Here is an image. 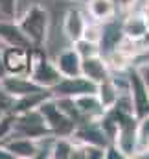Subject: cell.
Wrapping results in <instances>:
<instances>
[{
  "label": "cell",
  "mask_w": 149,
  "mask_h": 159,
  "mask_svg": "<svg viewBox=\"0 0 149 159\" xmlns=\"http://www.w3.org/2000/svg\"><path fill=\"white\" fill-rule=\"evenodd\" d=\"M17 22H19L20 30L28 35V39L32 41L33 46L44 44V41L48 37V22H50L46 7H42L39 4L30 6Z\"/></svg>",
  "instance_id": "6da1fadb"
},
{
  "label": "cell",
  "mask_w": 149,
  "mask_h": 159,
  "mask_svg": "<svg viewBox=\"0 0 149 159\" xmlns=\"http://www.w3.org/2000/svg\"><path fill=\"white\" fill-rule=\"evenodd\" d=\"M28 78L33 80L39 87L44 89H53L61 81V72L57 70L55 63L50 61L40 46L32 48V57H30V72Z\"/></svg>",
  "instance_id": "7a4b0ae2"
},
{
  "label": "cell",
  "mask_w": 149,
  "mask_h": 159,
  "mask_svg": "<svg viewBox=\"0 0 149 159\" xmlns=\"http://www.w3.org/2000/svg\"><path fill=\"white\" fill-rule=\"evenodd\" d=\"M39 113L42 115V119L46 122V128L50 129V133L57 135V137H70L74 133L75 122L55 102L53 96H50L48 100H44L37 107Z\"/></svg>",
  "instance_id": "3957f363"
},
{
  "label": "cell",
  "mask_w": 149,
  "mask_h": 159,
  "mask_svg": "<svg viewBox=\"0 0 149 159\" xmlns=\"http://www.w3.org/2000/svg\"><path fill=\"white\" fill-rule=\"evenodd\" d=\"M30 57H32V50H28V48L6 46L2 50L4 74H9V76H28V72H30Z\"/></svg>",
  "instance_id": "277c9868"
},
{
  "label": "cell",
  "mask_w": 149,
  "mask_h": 159,
  "mask_svg": "<svg viewBox=\"0 0 149 159\" xmlns=\"http://www.w3.org/2000/svg\"><path fill=\"white\" fill-rule=\"evenodd\" d=\"M127 93L131 96L133 102V109H134V117L140 120L149 115V91L144 83L142 76L138 74V70L134 69L129 78H127Z\"/></svg>",
  "instance_id": "5b68a950"
},
{
  "label": "cell",
  "mask_w": 149,
  "mask_h": 159,
  "mask_svg": "<svg viewBox=\"0 0 149 159\" xmlns=\"http://www.w3.org/2000/svg\"><path fill=\"white\" fill-rule=\"evenodd\" d=\"M98 85L94 81H90L85 76H74V78H61V81L52 89L53 96H79V94H87V93H96Z\"/></svg>",
  "instance_id": "8992f818"
},
{
  "label": "cell",
  "mask_w": 149,
  "mask_h": 159,
  "mask_svg": "<svg viewBox=\"0 0 149 159\" xmlns=\"http://www.w3.org/2000/svg\"><path fill=\"white\" fill-rule=\"evenodd\" d=\"M0 41L6 46H19V48H35L28 35L20 30L15 19H0Z\"/></svg>",
  "instance_id": "52a82bcc"
},
{
  "label": "cell",
  "mask_w": 149,
  "mask_h": 159,
  "mask_svg": "<svg viewBox=\"0 0 149 159\" xmlns=\"http://www.w3.org/2000/svg\"><path fill=\"white\" fill-rule=\"evenodd\" d=\"M81 76L88 78L90 81H94L98 85V83L111 78V67H109L107 59L100 54L81 57Z\"/></svg>",
  "instance_id": "ba28073f"
},
{
  "label": "cell",
  "mask_w": 149,
  "mask_h": 159,
  "mask_svg": "<svg viewBox=\"0 0 149 159\" xmlns=\"http://www.w3.org/2000/svg\"><path fill=\"white\" fill-rule=\"evenodd\" d=\"M0 89L4 93H7L9 96L13 98H20L24 94H30V93H35L39 89H44V87H39L33 80H30L28 76H9V74H4L0 78Z\"/></svg>",
  "instance_id": "9c48e42d"
},
{
  "label": "cell",
  "mask_w": 149,
  "mask_h": 159,
  "mask_svg": "<svg viewBox=\"0 0 149 159\" xmlns=\"http://www.w3.org/2000/svg\"><path fill=\"white\" fill-rule=\"evenodd\" d=\"M72 100L75 104V109L79 111V117H88V120H100L105 113L96 93L79 94V96H74Z\"/></svg>",
  "instance_id": "30bf717a"
},
{
  "label": "cell",
  "mask_w": 149,
  "mask_h": 159,
  "mask_svg": "<svg viewBox=\"0 0 149 159\" xmlns=\"http://www.w3.org/2000/svg\"><path fill=\"white\" fill-rule=\"evenodd\" d=\"M55 67L61 72L63 78H74V76H81V56L77 54L75 48H68L65 52H61L55 57Z\"/></svg>",
  "instance_id": "8fae6325"
},
{
  "label": "cell",
  "mask_w": 149,
  "mask_h": 159,
  "mask_svg": "<svg viewBox=\"0 0 149 159\" xmlns=\"http://www.w3.org/2000/svg\"><path fill=\"white\" fill-rule=\"evenodd\" d=\"M4 148L13 156V157L19 159H30V157H37L39 156V144L37 139H32V137H19V139H11L9 143L4 144Z\"/></svg>",
  "instance_id": "7c38bea8"
},
{
  "label": "cell",
  "mask_w": 149,
  "mask_h": 159,
  "mask_svg": "<svg viewBox=\"0 0 149 159\" xmlns=\"http://www.w3.org/2000/svg\"><path fill=\"white\" fill-rule=\"evenodd\" d=\"M125 35L121 30V24H116L114 20H107L101 26V37H100V52L109 54L114 48H118V44L121 43Z\"/></svg>",
  "instance_id": "4fadbf2b"
},
{
  "label": "cell",
  "mask_w": 149,
  "mask_h": 159,
  "mask_svg": "<svg viewBox=\"0 0 149 159\" xmlns=\"http://www.w3.org/2000/svg\"><path fill=\"white\" fill-rule=\"evenodd\" d=\"M50 96H53V94H52V89H39L35 93L24 94V96H20V98H15L11 111H13L15 115H19V113L30 111V109H37L39 106H40L44 100H48Z\"/></svg>",
  "instance_id": "5bb4252c"
},
{
  "label": "cell",
  "mask_w": 149,
  "mask_h": 159,
  "mask_svg": "<svg viewBox=\"0 0 149 159\" xmlns=\"http://www.w3.org/2000/svg\"><path fill=\"white\" fill-rule=\"evenodd\" d=\"M85 26H87V19H85V15L79 9H68L66 11L65 22H63V30H65V35L72 43H75V41H79L83 37Z\"/></svg>",
  "instance_id": "9a60e30c"
},
{
  "label": "cell",
  "mask_w": 149,
  "mask_h": 159,
  "mask_svg": "<svg viewBox=\"0 0 149 159\" xmlns=\"http://www.w3.org/2000/svg\"><path fill=\"white\" fill-rule=\"evenodd\" d=\"M87 9L88 15L98 20V22H107L112 20L116 15V2L114 0H88L87 2Z\"/></svg>",
  "instance_id": "2e32d148"
},
{
  "label": "cell",
  "mask_w": 149,
  "mask_h": 159,
  "mask_svg": "<svg viewBox=\"0 0 149 159\" xmlns=\"http://www.w3.org/2000/svg\"><path fill=\"white\" fill-rule=\"evenodd\" d=\"M121 30H123V35L127 39H142L144 35L149 34V26L146 17L142 15H131L125 19V22L121 24Z\"/></svg>",
  "instance_id": "e0dca14e"
},
{
  "label": "cell",
  "mask_w": 149,
  "mask_h": 159,
  "mask_svg": "<svg viewBox=\"0 0 149 159\" xmlns=\"http://www.w3.org/2000/svg\"><path fill=\"white\" fill-rule=\"evenodd\" d=\"M96 94H98V98H100L101 107L107 111V109H111L112 106L116 104V100H118V96H120V91H118L116 83L109 78V80H105V81H101V83H98Z\"/></svg>",
  "instance_id": "ac0fdd59"
},
{
  "label": "cell",
  "mask_w": 149,
  "mask_h": 159,
  "mask_svg": "<svg viewBox=\"0 0 149 159\" xmlns=\"http://www.w3.org/2000/svg\"><path fill=\"white\" fill-rule=\"evenodd\" d=\"M74 143L68 139V137H57L55 141H53V146H52V157L55 159H70L72 157V154H74Z\"/></svg>",
  "instance_id": "d6986e66"
},
{
  "label": "cell",
  "mask_w": 149,
  "mask_h": 159,
  "mask_svg": "<svg viewBox=\"0 0 149 159\" xmlns=\"http://www.w3.org/2000/svg\"><path fill=\"white\" fill-rule=\"evenodd\" d=\"M74 48L77 50V54H79L81 57H88V56H96V54H100V44L94 43V41L85 39V37H81L79 41H75Z\"/></svg>",
  "instance_id": "ffe728a7"
},
{
  "label": "cell",
  "mask_w": 149,
  "mask_h": 159,
  "mask_svg": "<svg viewBox=\"0 0 149 159\" xmlns=\"http://www.w3.org/2000/svg\"><path fill=\"white\" fill-rule=\"evenodd\" d=\"M15 113L13 111H6L0 115V143L11 135V131H15Z\"/></svg>",
  "instance_id": "44dd1931"
},
{
  "label": "cell",
  "mask_w": 149,
  "mask_h": 159,
  "mask_svg": "<svg viewBox=\"0 0 149 159\" xmlns=\"http://www.w3.org/2000/svg\"><path fill=\"white\" fill-rule=\"evenodd\" d=\"M17 2L19 0H0V17L17 19Z\"/></svg>",
  "instance_id": "7402d4cb"
},
{
  "label": "cell",
  "mask_w": 149,
  "mask_h": 159,
  "mask_svg": "<svg viewBox=\"0 0 149 159\" xmlns=\"http://www.w3.org/2000/svg\"><path fill=\"white\" fill-rule=\"evenodd\" d=\"M136 137H138V143H140V144H146V143H147V139H149V115L138 120Z\"/></svg>",
  "instance_id": "603a6c76"
},
{
  "label": "cell",
  "mask_w": 149,
  "mask_h": 159,
  "mask_svg": "<svg viewBox=\"0 0 149 159\" xmlns=\"http://www.w3.org/2000/svg\"><path fill=\"white\" fill-rule=\"evenodd\" d=\"M83 37L88 41H94L100 44V37H101V26L100 24H88L85 26V32H83Z\"/></svg>",
  "instance_id": "cb8c5ba5"
},
{
  "label": "cell",
  "mask_w": 149,
  "mask_h": 159,
  "mask_svg": "<svg viewBox=\"0 0 149 159\" xmlns=\"http://www.w3.org/2000/svg\"><path fill=\"white\" fill-rule=\"evenodd\" d=\"M136 70H138V74L142 76V80H144V83H146V87H147V91H149V63L138 67Z\"/></svg>",
  "instance_id": "d4e9b609"
},
{
  "label": "cell",
  "mask_w": 149,
  "mask_h": 159,
  "mask_svg": "<svg viewBox=\"0 0 149 159\" xmlns=\"http://www.w3.org/2000/svg\"><path fill=\"white\" fill-rule=\"evenodd\" d=\"M116 2H118V6H120L121 9H133L138 0H116Z\"/></svg>",
  "instance_id": "484cf974"
},
{
  "label": "cell",
  "mask_w": 149,
  "mask_h": 159,
  "mask_svg": "<svg viewBox=\"0 0 149 159\" xmlns=\"http://www.w3.org/2000/svg\"><path fill=\"white\" fill-rule=\"evenodd\" d=\"M0 159H13V156H11V154L2 146V144H0Z\"/></svg>",
  "instance_id": "4316f807"
},
{
  "label": "cell",
  "mask_w": 149,
  "mask_h": 159,
  "mask_svg": "<svg viewBox=\"0 0 149 159\" xmlns=\"http://www.w3.org/2000/svg\"><path fill=\"white\" fill-rule=\"evenodd\" d=\"M4 76V65H2V50H0V78Z\"/></svg>",
  "instance_id": "83f0119b"
},
{
  "label": "cell",
  "mask_w": 149,
  "mask_h": 159,
  "mask_svg": "<svg viewBox=\"0 0 149 159\" xmlns=\"http://www.w3.org/2000/svg\"><path fill=\"white\" fill-rule=\"evenodd\" d=\"M74 2H83V4H87L88 0H74Z\"/></svg>",
  "instance_id": "f1b7e54d"
},
{
  "label": "cell",
  "mask_w": 149,
  "mask_h": 159,
  "mask_svg": "<svg viewBox=\"0 0 149 159\" xmlns=\"http://www.w3.org/2000/svg\"><path fill=\"white\" fill-rule=\"evenodd\" d=\"M146 144H147V148H149V139H147V143H146Z\"/></svg>",
  "instance_id": "f546056e"
}]
</instances>
